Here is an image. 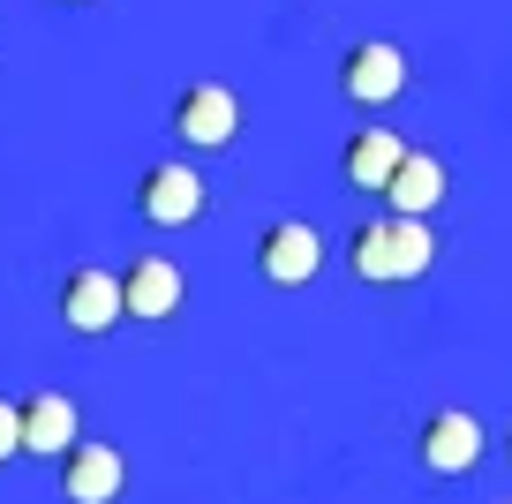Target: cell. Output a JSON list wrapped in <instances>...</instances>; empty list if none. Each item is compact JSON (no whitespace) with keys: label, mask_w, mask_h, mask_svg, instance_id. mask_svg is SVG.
Listing matches in <instances>:
<instances>
[{"label":"cell","mask_w":512,"mask_h":504,"mask_svg":"<svg viewBox=\"0 0 512 504\" xmlns=\"http://www.w3.org/2000/svg\"><path fill=\"white\" fill-rule=\"evenodd\" d=\"M347 264H354V279H369V286H407V279H422V271L437 264V234H430V219H369V226H354V249H347Z\"/></svg>","instance_id":"1"},{"label":"cell","mask_w":512,"mask_h":504,"mask_svg":"<svg viewBox=\"0 0 512 504\" xmlns=\"http://www.w3.org/2000/svg\"><path fill=\"white\" fill-rule=\"evenodd\" d=\"M136 211H144V226H159V234L196 226L204 219V174H196V166H151V174L136 181Z\"/></svg>","instance_id":"2"},{"label":"cell","mask_w":512,"mask_h":504,"mask_svg":"<svg viewBox=\"0 0 512 504\" xmlns=\"http://www.w3.org/2000/svg\"><path fill=\"white\" fill-rule=\"evenodd\" d=\"M241 128V106L226 83H189V91L174 98V136L189 143V151H226Z\"/></svg>","instance_id":"3"},{"label":"cell","mask_w":512,"mask_h":504,"mask_svg":"<svg viewBox=\"0 0 512 504\" xmlns=\"http://www.w3.org/2000/svg\"><path fill=\"white\" fill-rule=\"evenodd\" d=\"M339 91H347L354 106H392V98L407 91V53L392 46V38H362V46L339 61Z\"/></svg>","instance_id":"4"},{"label":"cell","mask_w":512,"mask_h":504,"mask_svg":"<svg viewBox=\"0 0 512 504\" xmlns=\"http://www.w3.org/2000/svg\"><path fill=\"white\" fill-rule=\"evenodd\" d=\"M121 316H128V309H121V271L83 264V271H68V279H61V324H68V331L98 339V331H113Z\"/></svg>","instance_id":"5"},{"label":"cell","mask_w":512,"mask_h":504,"mask_svg":"<svg viewBox=\"0 0 512 504\" xmlns=\"http://www.w3.org/2000/svg\"><path fill=\"white\" fill-rule=\"evenodd\" d=\"M482 444H490V437H482V422L467 407H437L430 422H422V437H415V459L430 474H467L482 459Z\"/></svg>","instance_id":"6"},{"label":"cell","mask_w":512,"mask_h":504,"mask_svg":"<svg viewBox=\"0 0 512 504\" xmlns=\"http://www.w3.org/2000/svg\"><path fill=\"white\" fill-rule=\"evenodd\" d=\"M317 264H324L317 226H302V219L264 226V241H256V271H264L272 286H309V279H317Z\"/></svg>","instance_id":"7"},{"label":"cell","mask_w":512,"mask_h":504,"mask_svg":"<svg viewBox=\"0 0 512 504\" xmlns=\"http://www.w3.org/2000/svg\"><path fill=\"white\" fill-rule=\"evenodd\" d=\"M128 489V459L113 444H68L61 452V497L68 504H113Z\"/></svg>","instance_id":"8"},{"label":"cell","mask_w":512,"mask_h":504,"mask_svg":"<svg viewBox=\"0 0 512 504\" xmlns=\"http://www.w3.org/2000/svg\"><path fill=\"white\" fill-rule=\"evenodd\" d=\"M189 301V279H181L174 256H136L121 279V309L128 316H144V324H166V316Z\"/></svg>","instance_id":"9"},{"label":"cell","mask_w":512,"mask_h":504,"mask_svg":"<svg viewBox=\"0 0 512 504\" xmlns=\"http://www.w3.org/2000/svg\"><path fill=\"white\" fill-rule=\"evenodd\" d=\"M377 196L400 211V219H430V211L445 204V166H437L430 151H400V166H392V181H384Z\"/></svg>","instance_id":"10"},{"label":"cell","mask_w":512,"mask_h":504,"mask_svg":"<svg viewBox=\"0 0 512 504\" xmlns=\"http://www.w3.org/2000/svg\"><path fill=\"white\" fill-rule=\"evenodd\" d=\"M23 452H38V459H61L68 444H76V399L68 392H38V399H23Z\"/></svg>","instance_id":"11"},{"label":"cell","mask_w":512,"mask_h":504,"mask_svg":"<svg viewBox=\"0 0 512 504\" xmlns=\"http://www.w3.org/2000/svg\"><path fill=\"white\" fill-rule=\"evenodd\" d=\"M407 143L392 136V128H362V136H347V151H339V174H347V189L377 196L384 181H392V166H400Z\"/></svg>","instance_id":"12"},{"label":"cell","mask_w":512,"mask_h":504,"mask_svg":"<svg viewBox=\"0 0 512 504\" xmlns=\"http://www.w3.org/2000/svg\"><path fill=\"white\" fill-rule=\"evenodd\" d=\"M16 452H23V414L8 407V399H0V467H8Z\"/></svg>","instance_id":"13"}]
</instances>
